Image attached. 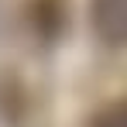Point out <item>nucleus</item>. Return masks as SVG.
I'll use <instances>...</instances> for the list:
<instances>
[{
  "label": "nucleus",
  "mask_w": 127,
  "mask_h": 127,
  "mask_svg": "<svg viewBox=\"0 0 127 127\" xmlns=\"http://www.w3.org/2000/svg\"><path fill=\"white\" fill-rule=\"evenodd\" d=\"M34 21L45 34H55L62 28V0H38L34 3Z\"/></svg>",
  "instance_id": "f03ea898"
},
{
  "label": "nucleus",
  "mask_w": 127,
  "mask_h": 127,
  "mask_svg": "<svg viewBox=\"0 0 127 127\" xmlns=\"http://www.w3.org/2000/svg\"><path fill=\"white\" fill-rule=\"evenodd\" d=\"M89 14L103 41L127 45V0H93Z\"/></svg>",
  "instance_id": "f257e3e1"
},
{
  "label": "nucleus",
  "mask_w": 127,
  "mask_h": 127,
  "mask_svg": "<svg viewBox=\"0 0 127 127\" xmlns=\"http://www.w3.org/2000/svg\"><path fill=\"white\" fill-rule=\"evenodd\" d=\"M89 127H127V100H117V103L103 106Z\"/></svg>",
  "instance_id": "7ed1b4c3"
}]
</instances>
